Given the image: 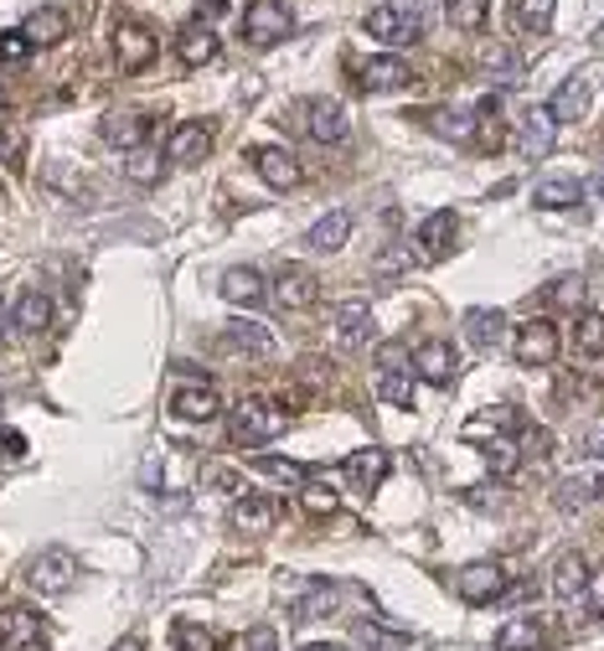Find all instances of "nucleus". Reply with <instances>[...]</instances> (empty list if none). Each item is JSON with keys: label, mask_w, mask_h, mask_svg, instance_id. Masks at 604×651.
Masks as SVG:
<instances>
[{"label": "nucleus", "mask_w": 604, "mask_h": 651, "mask_svg": "<svg viewBox=\"0 0 604 651\" xmlns=\"http://www.w3.org/2000/svg\"><path fill=\"white\" fill-rule=\"evenodd\" d=\"M424 26H430L424 0H383L367 11V37H377L383 47H413L424 37Z\"/></svg>", "instance_id": "obj_1"}, {"label": "nucleus", "mask_w": 604, "mask_h": 651, "mask_svg": "<svg viewBox=\"0 0 604 651\" xmlns=\"http://www.w3.org/2000/svg\"><path fill=\"white\" fill-rule=\"evenodd\" d=\"M285 434V409H274L269 398H243L233 409V439L243 450H254V445H269Z\"/></svg>", "instance_id": "obj_2"}, {"label": "nucleus", "mask_w": 604, "mask_h": 651, "mask_svg": "<svg viewBox=\"0 0 604 651\" xmlns=\"http://www.w3.org/2000/svg\"><path fill=\"white\" fill-rule=\"evenodd\" d=\"M558 352H564V341H558V326L543 316H532L517 326V336H511V357L522 362V367H547V362H558Z\"/></svg>", "instance_id": "obj_3"}, {"label": "nucleus", "mask_w": 604, "mask_h": 651, "mask_svg": "<svg viewBox=\"0 0 604 651\" xmlns=\"http://www.w3.org/2000/svg\"><path fill=\"white\" fill-rule=\"evenodd\" d=\"M290 5L285 0H249V11H243V37L249 47H274V41L290 37Z\"/></svg>", "instance_id": "obj_4"}, {"label": "nucleus", "mask_w": 604, "mask_h": 651, "mask_svg": "<svg viewBox=\"0 0 604 651\" xmlns=\"http://www.w3.org/2000/svg\"><path fill=\"white\" fill-rule=\"evenodd\" d=\"M73 579H78V558L68 548H41L37 558H32V569H26V584L37 594H68Z\"/></svg>", "instance_id": "obj_5"}, {"label": "nucleus", "mask_w": 604, "mask_h": 651, "mask_svg": "<svg viewBox=\"0 0 604 651\" xmlns=\"http://www.w3.org/2000/svg\"><path fill=\"white\" fill-rule=\"evenodd\" d=\"M114 58H119L124 73L150 68V58H156V32L135 16H114Z\"/></svg>", "instance_id": "obj_6"}, {"label": "nucleus", "mask_w": 604, "mask_h": 651, "mask_svg": "<svg viewBox=\"0 0 604 651\" xmlns=\"http://www.w3.org/2000/svg\"><path fill=\"white\" fill-rule=\"evenodd\" d=\"M455 594L466 605H491V600L507 594V569L502 564H466V569L455 574Z\"/></svg>", "instance_id": "obj_7"}, {"label": "nucleus", "mask_w": 604, "mask_h": 651, "mask_svg": "<svg viewBox=\"0 0 604 651\" xmlns=\"http://www.w3.org/2000/svg\"><path fill=\"white\" fill-rule=\"evenodd\" d=\"M305 135H311L315 145H341V140L351 135L347 104H336V99H315V104H305Z\"/></svg>", "instance_id": "obj_8"}, {"label": "nucleus", "mask_w": 604, "mask_h": 651, "mask_svg": "<svg viewBox=\"0 0 604 651\" xmlns=\"http://www.w3.org/2000/svg\"><path fill=\"white\" fill-rule=\"evenodd\" d=\"M274 300H279L285 311H311L315 300H321V279H315L305 264H285L279 279H274Z\"/></svg>", "instance_id": "obj_9"}, {"label": "nucleus", "mask_w": 604, "mask_h": 651, "mask_svg": "<svg viewBox=\"0 0 604 651\" xmlns=\"http://www.w3.org/2000/svg\"><path fill=\"white\" fill-rule=\"evenodd\" d=\"M254 171L269 181L274 192H294V186H300V160H294V150H285V145H258Z\"/></svg>", "instance_id": "obj_10"}, {"label": "nucleus", "mask_w": 604, "mask_h": 651, "mask_svg": "<svg viewBox=\"0 0 604 651\" xmlns=\"http://www.w3.org/2000/svg\"><path fill=\"white\" fill-rule=\"evenodd\" d=\"M176 58H181V68H202V62L217 58V32L207 16H196L181 26V37H176Z\"/></svg>", "instance_id": "obj_11"}, {"label": "nucleus", "mask_w": 604, "mask_h": 651, "mask_svg": "<svg viewBox=\"0 0 604 651\" xmlns=\"http://www.w3.org/2000/svg\"><path fill=\"white\" fill-rule=\"evenodd\" d=\"M413 73L409 62L398 58V52H388V58H367L362 68H357V83L367 88V94H388V88H403Z\"/></svg>", "instance_id": "obj_12"}, {"label": "nucleus", "mask_w": 604, "mask_h": 651, "mask_svg": "<svg viewBox=\"0 0 604 651\" xmlns=\"http://www.w3.org/2000/svg\"><path fill=\"white\" fill-rule=\"evenodd\" d=\"M553 140H558L553 109H532V114L522 119V130H517V150H522L527 160H543L547 150H553Z\"/></svg>", "instance_id": "obj_13"}, {"label": "nucleus", "mask_w": 604, "mask_h": 651, "mask_svg": "<svg viewBox=\"0 0 604 651\" xmlns=\"http://www.w3.org/2000/svg\"><path fill=\"white\" fill-rule=\"evenodd\" d=\"M413 367H419V377H424V383H434V388H449V377H455V352H449V341H439V336L419 341Z\"/></svg>", "instance_id": "obj_14"}, {"label": "nucleus", "mask_w": 604, "mask_h": 651, "mask_svg": "<svg viewBox=\"0 0 604 651\" xmlns=\"http://www.w3.org/2000/svg\"><path fill=\"white\" fill-rule=\"evenodd\" d=\"M584 202V181L573 177H547L532 186V207H543V213H564V207H579Z\"/></svg>", "instance_id": "obj_15"}, {"label": "nucleus", "mask_w": 604, "mask_h": 651, "mask_svg": "<svg viewBox=\"0 0 604 651\" xmlns=\"http://www.w3.org/2000/svg\"><path fill=\"white\" fill-rule=\"evenodd\" d=\"M336 341L341 347H367L372 341V305L367 300H347L336 311Z\"/></svg>", "instance_id": "obj_16"}, {"label": "nucleus", "mask_w": 604, "mask_h": 651, "mask_svg": "<svg viewBox=\"0 0 604 651\" xmlns=\"http://www.w3.org/2000/svg\"><path fill=\"white\" fill-rule=\"evenodd\" d=\"M171 414L176 419H192V424H207V419L222 414V398H217L207 383H196V388H181V394L171 398Z\"/></svg>", "instance_id": "obj_17"}, {"label": "nucleus", "mask_w": 604, "mask_h": 651, "mask_svg": "<svg viewBox=\"0 0 604 651\" xmlns=\"http://www.w3.org/2000/svg\"><path fill=\"white\" fill-rule=\"evenodd\" d=\"M213 150V135L196 124V119H186V124H176V135H171V145H166V156L176 160V166H196V160Z\"/></svg>", "instance_id": "obj_18"}, {"label": "nucleus", "mask_w": 604, "mask_h": 651, "mask_svg": "<svg viewBox=\"0 0 604 651\" xmlns=\"http://www.w3.org/2000/svg\"><path fill=\"white\" fill-rule=\"evenodd\" d=\"M553 594H558V600H579V594H589L584 553H558V564H553Z\"/></svg>", "instance_id": "obj_19"}, {"label": "nucleus", "mask_w": 604, "mask_h": 651, "mask_svg": "<svg viewBox=\"0 0 604 651\" xmlns=\"http://www.w3.org/2000/svg\"><path fill=\"white\" fill-rule=\"evenodd\" d=\"M264 296H269V290H264V275L249 269V264H238V269L222 275V300H228V305H243V311H249V305H258Z\"/></svg>", "instance_id": "obj_20"}, {"label": "nucleus", "mask_w": 604, "mask_h": 651, "mask_svg": "<svg viewBox=\"0 0 604 651\" xmlns=\"http://www.w3.org/2000/svg\"><path fill=\"white\" fill-rule=\"evenodd\" d=\"M41 636V615L37 611H21V605H11V611H0V647H32Z\"/></svg>", "instance_id": "obj_21"}, {"label": "nucleus", "mask_w": 604, "mask_h": 651, "mask_svg": "<svg viewBox=\"0 0 604 651\" xmlns=\"http://www.w3.org/2000/svg\"><path fill=\"white\" fill-rule=\"evenodd\" d=\"M543 647V620L537 615H511L496 631V651H537Z\"/></svg>", "instance_id": "obj_22"}, {"label": "nucleus", "mask_w": 604, "mask_h": 651, "mask_svg": "<svg viewBox=\"0 0 604 651\" xmlns=\"http://www.w3.org/2000/svg\"><path fill=\"white\" fill-rule=\"evenodd\" d=\"M11 326L26 336L47 331V326H52V300L41 296V290H26V296L16 300V311H11Z\"/></svg>", "instance_id": "obj_23"}, {"label": "nucleus", "mask_w": 604, "mask_h": 651, "mask_svg": "<svg viewBox=\"0 0 604 651\" xmlns=\"http://www.w3.org/2000/svg\"><path fill=\"white\" fill-rule=\"evenodd\" d=\"M274 513H279V507H274L269 496H238L233 502V528L238 533H269Z\"/></svg>", "instance_id": "obj_24"}, {"label": "nucleus", "mask_w": 604, "mask_h": 651, "mask_svg": "<svg viewBox=\"0 0 604 651\" xmlns=\"http://www.w3.org/2000/svg\"><path fill=\"white\" fill-rule=\"evenodd\" d=\"M347 475L357 481V492H377L388 475V450H357L347 455Z\"/></svg>", "instance_id": "obj_25"}, {"label": "nucleus", "mask_w": 604, "mask_h": 651, "mask_svg": "<svg viewBox=\"0 0 604 651\" xmlns=\"http://www.w3.org/2000/svg\"><path fill=\"white\" fill-rule=\"evenodd\" d=\"M21 32H26V41H32V47H52V41L68 37V16H62L58 5H41V11H32V16H26V26H21Z\"/></svg>", "instance_id": "obj_26"}, {"label": "nucleus", "mask_w": 604, "mask_h": 651, "mask_svg": "<svg viewBox=\"0 0 604 651\" xmlns=\"http://www.w3.org/2000/svg\"><path fill=\"white\" fill-rule=\"evenodd\" d=\"M466 336H470V347L496 352V347H502V336H507V316H502V311H470V316H466Z\"/></svg>", "instance_id": "obj_27"}, {"label": "nucleus", "mask_w": 604, "mask_h": 651, "mask_svg": "<svg viewBox=\"0 0 604 651\" xmlns=\"http://www.w3.org/2000/svg\"><path fill=\"white\" fill-rule=\"evenodd\" d=\"M347 238H351V213H326L311 233H305V243H311L315 254H336Z\"/></svg>", "instance_id": "obj_28"}, {"label": "nucleus", "mask_w": 604, "mask_h": 651, "mask_svg": "<svg viewBox=\"0 0 604 651\" xmlns=\"http://www.w3.org/2000/svg\"><path fill=\"white\" fill-rule=\"evenodd\" d=\"M222 341H228L233 352H243V357H269V352H274V336L264 331L258 321H233Z\"/></svg>", "instance_id": "obj_29"}, {"label": "nucleus", "mask_w": 604, "mask_h": 651, "mask_svg": "<svg viewBox=\"0 0 604 651\" xmlns=\"http://www.w3.org/2000/svg\"><path fill=\"white\" fill-rule=\"evenodd\" d=\"M449 238H455V213L439 207V213L424 217V228H419V243H424V258H445Z\"/></svg>", "instance_id": "obj_30"}, {"label": "nucleus", "mask_w": 604, "mask_h": 651, "mask_svg": "<svg viewBox=\"0 0 604 651\" xmlns=\"http://www.w3.org/2000/svg\"><path fill=\"white\" fill-rule=\"evenodd\" d=\"M553 109V119L558 124H568V119H584V109H589V83L584 79H568L564 88H558V99L547 104Z\"/></svg>", "instance_id": "obj_31"}, {"label": "nucleus", "mask_w": 604, "mask_h": 651, "mask_svg": "<svg viewBox=\"0 0 604 651\" xmlns=\"http://www.w3.org/2000/svg\"><path fill=\"white\" fill-rule=\"evenodd\" d=\"M104 140H109V145H119V150H140V145H145V119H140V114L104 119Z\"/></svg>", "instance_id": "obj_32"}, {"label": "nucleus", "mask_w": 604, "mask_h": 651, "mask_svg": "<svg viewBox=\"0 0 604 651\" xmlns=\"http://www.w3.org/2000/svg\"><path fill=\"white\" fill-rule=\"evenodd\" d=\"M124 177L135 181V186H156V181H160V150H156V145H140V150H130V160H124Z\"/></svg>", "instance_id": "obj_33"}, {"label": "nucleus", "mask_w": 604, "mask_h": 651, "mask_svg": "<svg viewBox=\"0 0 604 651\" xmlns=\"http://www.w3.org/2000/svg\"><path fill=\"white\" fill-rule=\"evenodd\" d=\"M553 11H558V0H517V26L532 32V37H543L553 26Z\"/></svg>", "instance_id": "obj_34"}, {"label": "nucleus", "mask_w": 604, "mask_h": 651, "mask_svg": "<svg viewBox=\"0 0 604 651\" xmlns=\"http://www.w3.org/2000/svg\"><path fill=\"white\" fill-rule=\"evenodd\" d=\"M486 11H491V0H449V26L455 32H481Z\"/></svg>", "instance_id": "obj_35"}, {"label": "nucleus", "mask_w": 604, "mask_h": 651, "mask_svg": "<svg viewBox=\"0 0 604 651\" xmlns=\"http://www.w3.org/2000/svg\"><path fill=\"white\" fill-rule=\"evenodd\" d=\"M573 341H579V352L584 357H604V316L600 311H584V316H579Z\"/></svg>", "instance_id": "obj_36"}, {"label": "nucleus", "mask_w": 604, "mask_h": 651, "mask_svg": "<svg viewBox=\"0 0 604 651\" xmlns=\"http://www.w3.org/2000/svg\"><path fill=\"white\" fill-rule=\"evenodd\" d=\"M336 611V584H315L305 600H294V620H321Z\"/></svg>", "instance_id": "obj_37"}, {"label": "nucleus", "mask_w": 604, "mask_h": 651, "mask_svg": "<svg viewBox=\"0 0 604 651\" xmlns=\"http://www.w3.org/2000/svg\"><path fill=\"white\" fill-rule=\"evenodd\" d=\"M517 460H522V445H517V439H507V434H496V439L486 445V466L496 475H511V471H517Z\"/></svg>", "instance_id": "obj_38"}, {"label": "nucleus", "mask_w": 604, "mask_h": 651, "mask_svg": "<svg viewBox=\"0 0 604 651\" xmlns=\"http://www.w3.org/2000/svg\"><path fill=\"white\" fill-rule=\"evenodd\" d=\"M171 641H176V651H217V636L202 631V626H192V620H176Z\"/></svg>", "instance_id": "obj_39"}, {"label": "nucleus", "mask_w": 604, "mask_h": 651, "mask_svg": "<svg viewBox=\"0 0 604 651\" xmlns=\"http://www.w3.org/2000/svg\"><path fill=\"white\" fill-rule=\"evenodd\" d=\"M258 471L274 475V481H285V486H294V492L305 486V466H300V460H285V455H264Z\"/></svg>", "instance_id": "obj_40"}, {"label": "nucleus", "mask_w": 604, "mask_h": 651, "mask_svg": "<svg viewBox=\"0 0 604 651\" xmlns=\"http://www.w3.org/2000/svg\"><path fill=\"white\" fill-rule=\"evenodd\" d=\"M475 124H481V119H470V114H434V119H430L434 135L460 140V145H466V140H475Z\"/></svg>", "instance_id": "obj_41"}, {"label": "nucleus", "mask_w": 604, "mask_h": 651, "mask_svg": "<svg viewBox=\"0 0 604 651\" xmlns=\"http://www.w3.org/2000/svg\"><path fill=\"white\" fill-rule=\"evenodd\" d=\"M377 394L398 403V409H413V377L409 373H383L377 377Z\"/></svg>", "instance_id": "obj_42"}, {"label": "nucleus", "mask_w": 604, "mask_h": 651, "mask_svg": "<svg viewBox=\"0 0 604 651\" xmlns=\"http://www.w3.org/2000/svg\"><path fill=\"white\" fill-rule=\"evenodd\" d=\"M589 496H594V475H573V481H564V492H558V507H564V513H579Z\"/></svg>", "instance_id": "obj_43"}, {"label": "nucleus", "mask_w": 604, "mask_h": 651, "mask_svg": "<svg viewBox=\"0 0 604 651\" xmlns=\"http://www.w3.org/2000/svg\"><path fill=\"white\" fill-rule=\"evenodd\" d=\"M300 507L311 517H331L336 513V492L331 486H300Z\"/></svg>", "instance_id": "obj_44"}, {"label": "nucleus", "mask_w": 604, "mask_h": 651, "mask_svg": "<svg viewBox=\"0 0 604 651\" xmlns=\"http://www.w3.org/2000/svg\"><path fill=\"white\" fill-rule=\"evenodd\" d=\"M357 641H362V647H377V651H398L409 636L403 631H377V626H367V620H357Z\"/></svg>", "instance_id": "obj_45"}, {"label": "nucleus", "mask_w": 604, "mask_h": 651, "mask_svg": "<svg viewBox=\"0 0 604 651\" xmlns=\"http://www.w3.org/2000/svg\"><path fill=\"white\" fill-rule=\"evenodd\" d=\"M511 424H517V414H511V409H496V414L470 419V424H466V434H486V430H491V439H496V434H502V430H511Z\"/></svg>", "instance_id": "obj_46"}, {"label": "nucleus", "mask_w": 604, "mask_h": 651, "mask_svg": "<svg viewBox=\"0 0 604 651\" xmlns=\"http://www.w3.org/2000/svg\"><path fill=\"white\" fill-rule=\"evenodd\" d=\"M32 52V41H26V32H0V68H11V62H21Z\"/></svg>", "instance_id": "obj_47"}, {"label": "nucleus", "mask_w": 604, "mask_h": 651, "mask_svg": "<svg viewBox=\"0 0 604 651\" xmlns=\"http://www.w3.org/2000/svg\"><path fill=\"white\" fill-rule=\"evenodd\" d=\"M409 264H413V258H409V249H383L372 269H377V275H383V279H392V275H403Z\"/></svg>", "instance_id": "obj_48"}, {"label": "nucleus", "mask_w": 604, "mask_h": 651, "mask_svg": "<svg viewBox=\"0 0 604 651\" xmlns=\"http://www.w3.org/2000/svg\"><path fill=\"white\" fill-rule=\"evenodd\" d=\"M547 296H553V305H584V279H579V275H573V279H558V285H553Z\"/></svg>", "instance_id": "obj_49"}, {"label": "nucleus", "mask_w": 604, "mask_h": 651, "mask_svg": "<svg viewBox=\"0 0 604 651\" xmlns=\"http://www.w3.org/2000/svg\"><path fill=\"white\" fill-rule=\"evenodd\" d=\"M243 651H279V636H274V626H254V631H249V641H243Z\"/></svg>", "instance_id": "obj_50"}, {"label": "nucleus", "mask_w": 604, "mask_h": 651, "mask_svg": "<svg viewBox=\"0 0 604 651\" xmlns=\"http://www.w3.org/2000/svg\"><path fill=\"white\" fill-rule=\"evenodd\" d=\"M589 605H594V615H604V569L589 574Z\"/></svg>", "instance_id": "obj_51"}, {"label": "nucleus", "mask_w": 604, "mask_h": 651, "mask_svg": "<svg viewBox=\"0 0 604 651\" xmlns=\"http://www.w3.org/2000/svg\"><path fill=\"white\" fill-rule=\"evenodd\" d=\"M579 445H584V455H604V430H589Z\"/></svg>", "instance_id": "obj_52"}, {"label": "nucleus", "mask_w": 604, "mask_h": 651, "mask_svg": "<svg viewBox=\"0 0 604 651\" xmlns=\"http://www.w3.org/2000/svg\"><path fill=\"white\" fill-rule=\"evenodd\" d=\"M5 326H11V311H5V300H0V336H5Z\"/></svg>", "instance_id": "obj_53"}, {"label": "nucleus", "mask_w": 604, "mask_h": 651, "mask_svg": "<svg viewBox=\"0 0 604 651\" xmlns=\"http://www.w3.org/2000/svg\"><path fill=\"white\" fill-rule=\"evenodd\" d=\"M109 651H145L140 641H119V647H109Z\"/></svg>", "instance_id": "obj_54"}, {"label": "nucleus", "mask_w": 604, "mask_h": 651, "mask_svg": "<svg viewBox=\"0 0 604 651\" xmlns=\"http://www.w3.org/2000/svg\"><path fill=\"white\" fill-rule=\"evenodd\" d=\"M594 192H600V197H604V171H600V177H594Z\"/></svg>", "instance_id": "obj_55"}, {"label": "nucleus", "mask_w": 604, "mask_h": 651, "mask_svg": "<svg viewBox=\"0 0 604 651\" xmlns=\"http://www.w3.org/2000/svg\"><path fill=\"white\" fill-rule=\"evenodd\" d=\"M300 651H336V647H300Z\"/></svg>", "instance_id": "obj_56"}, {"label": "nucleus", "mask_w": 604, "mask_h": 651, "mask_svg": "<svg viewBox=\"0 0 604 651\" xmlns=\"http://www.w3.org/2000/svg\"><path fill=\"white\" fill-rule=\"evenodd\" d=\"M21 651H47V647H37V641H32V647H21Z\"/></svg>", "instance_id": "obj_57"}, {"label": "nucleus", "mask_w": 604, "mask_h": 651, "mask_svg": "<svg viewBox=\"0 0 604 651\" xmlns=\"http://www.w3.org/2000/svg\"><path fill=\"white\" fill-rule=\"evenodd\" d=\"M594 41H604V26H600V32H594Z\"/></svg>", "instance_id": "obj_58"}, {"label": "nucleus", "mask_w": 604, "mask_h": 651, "mask_svg": "<svg viewBox=\"0 0 604 651\" xmlns=\"http://www.w3.org/2000/svg\"><path fill=\"white\" fill-rule=\"evenodd\" d=\"M0 114H5V94H0Z\"/></svg>", "instance_id": "obj_59"}, {"label": "nucleus", "mask_w": 604, "mask_h": 651, "mask_svg": "<svg viewBox=\"0 0 604 651\" xmlns=\"http://www.w3.org/2000/svg\"><path fill=\"white\" fill-rule=\"evenodd\" d=\"M600 496H604V481H600Z\"/></svg>", "instance_id": "obj_60"}]
</instances>
